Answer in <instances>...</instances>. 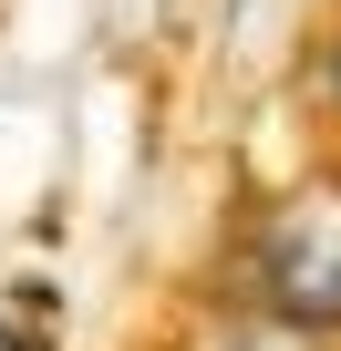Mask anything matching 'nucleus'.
I'll list each match as a JSON object with an SVG mask.
<instances>
[{
    "instance_id": "f257e3e1",
    "label": "nucleus",
    "mask_w": 341,
    "mask_h": 351,
    "mask_svg": "<svg viewBox=\"0 0 341 351\" xmlns=\"http://www.w3.org/2000/svg\"><path fill=\"white\" fill-rule=\"evenodd\" d=\"M248 289L259 310L300 320L310 341H341V176H320V186H290L259 238H248Z\"/></svg>"
},
{
    "instance_id": "f03ea898",
    "label": "nucleus",
    "mask_w": 341,
    "mask_h": 351,
    "mask_svg": "<svg viewBox=\"0 0 341 351\" xmlns=\"http://www.w3.org/2000/svg\"><path fill=\"white\" fill-rule=\"evenodd\" d=\"M197 351H320V341L300 320H279V310H228V320L197 330Z\"/></svg>"
},
{
    "instance_id": "7ed1b4c3",
    "label": "nucleus",
    "mask_w": 341,
    "mask_h": 351,
    "mask_svg": "<svg viewBox=\"0 0 341 351\" xmlns=\"http://www.w3.org/2000/svg\"><path fill=\"white\" fill-rule=\"evenodd\" d=\"M52 341H62V300L42 279H21L11 289V351H52Z\"/></svg>"
}]
</instances>
